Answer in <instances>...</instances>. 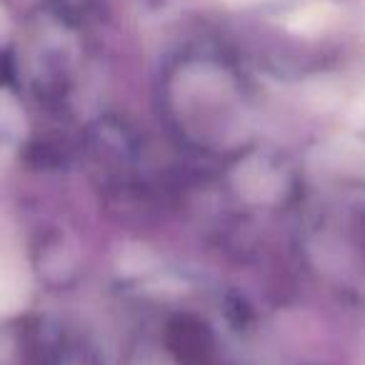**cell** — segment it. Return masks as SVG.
Segmentation results:
<instances>
[{
  "label": "cell",
  "mask_w": 365,
  "mask_h": 365,
  "mask_svg": "<svg viewBox=\"0 0 365 365\" xmlns=\"http://www.w3.org/2000/svg\"><path fill=\"white\" fill-rule=\"evenodd\" d=\"M23 300H26V280L6 260H0V313L18 310Z\"/></svg>",
  "instance_id": "6da1fadb"
}]
</instances>
